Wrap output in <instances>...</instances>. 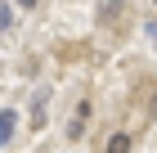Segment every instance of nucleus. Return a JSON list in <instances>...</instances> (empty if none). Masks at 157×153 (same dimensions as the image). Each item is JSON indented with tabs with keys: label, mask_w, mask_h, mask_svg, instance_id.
Here are the masks:
<instances>
[{
	"label": "nucleus",
	"mask_w": 157,
	"mask_h": 153,
	"mask_svg": "<svg viewBox=\"0 0 157 153\" xmlns=\"http://www.w3.org/2000/svg\"><path fill=\"white\" fill-rule=\"evenodd\" d=\"M153 117H157V95H153Z\"/></svg>",
	"instance_id": "8"
},
{
	"label": "nucleus",
	"mask_w": 157,
	"mask_h": 153,
	"mask_svg": "<svg viewBox=\"0 0 157 153\" xmlns=\"http://www.w3.org/2000/svg\"><path fill=\"white\" fill-rule=\"evenodd\" d=\"M36 5H40V0H18V9H36Z\"/></svg>",
	"instance_id": "6"
},
{
	"label": "nucleus",
	"mask_w": 157,
	"mask_h": 153,
	"mask_svg": "<svg viewBox=\"0 0 157 153\" xmlns=\"http://www.w3.org/2000/svg\"><path fill=\"white\" fill-rule=\"evenodd\" d=\"M90 113H94V104H90V99H81V104H76V113H72V126H67V140H81V135H85Z\"/></svg>",
	"instance_id": "1"
},
{
	"label": "nucleus",
	"mask_w": 157,
	"mask_h": 153,
	"mask_svg": "<svg viewBox=\"0 0 157 153\" xmlns=\"http://www.w3.org/2000/svg\"><path fill=\"white\" fill-rule=\"evenodd\" d=\"M99 18H108V23H117V18H121V0H103V14H99Z\"/></svg>",
	"instance_id": "4"
},
{
	"label": "nucleus",
	"mask_w": 157,
	"mask_h": 153,
	"mask_svg": "<svg viewBox=\"0 0 157 153\" xmlns=\"http://www.w3.org/2000/svg\"><path fill=\"white\" fill-rule=\"evenodd\" d=\"M13 131H18V108H5L0 113V149L13 140Z\"/></svg>",
	"instance_id": "2"
},
{
	"label": "nucleus",
	"mask_w": 157,
	"mask_h": 153,
	"mask_svg": "<svg viewBox=\"0 0 157 153\" xmlns=\"http://www.w3.org/2000/svg\"><path fill=\"white\" fill-rule=\"evenodd\" d=\"M153 5H157V0H153Z\"/></svg>",
	"instance_id": "9"
},
{
	"label": "nucleus",
	"mask_w": 157,
	"mask_h": 153,
	"mask_svg": "<svg viewBox=\"0 0 157 153\" xmlns=\"http://www.w3.org/2000/svg\"><path fill=\"white\" fill-rule=\"evenodd\" d=\"M108 153H130V135H126V131H117V135L108 140Z\"/></svg>",
	"instance_id": "3"
},
{
	"label": "nucleus",
	"mask_w": 157,
	"mask_h": 153,
	"mask_svg": "<svg viewBox=\"0 0 157 153\" xmlns=\"http://www.w3.org/2000/svg\"><path fill=\"white\" fill-rule=\"evenodd\" d=\"M148 36H153V45H157V27H148Z\"/></svg>",
	"instance_id": "7"
},
{
	"label": "nucleus",
	"mask_w": 157,
	"mask_h": 153,
	"mask_svg": "<svg viewBox=\"0 0 157 153\" xmlns=\"http://www.w3.org/2000/svg\"><path fill=\"white\" fill-rule=\"evenodd\" d=\"M9 27H13V14H9V5L0 0V32H9Z\"/></svg>",
	"instance_id": "5"
}]
</instances>
